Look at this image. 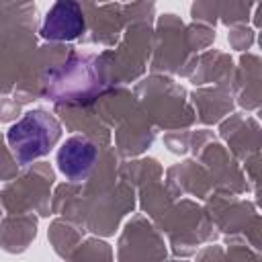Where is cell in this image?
<instances>
[{"mask_svg":"<svg viewBox=\"0 0 262 262\" xmlns=\"http://www.w3.org/2000/svg\"><path fill=\"white\" fill-rule=\"evenodd\" d=\"M94 158H96V149L88 139L72 137L59 149V158L57 160H59V168H61V172L66 176L78 178V176H84L92 168Z\"/></svg>","mask_w":262,"mask_h":262,"instance_id":"obj_3","label":"cell"},{"mask_svg":"<svg viewBox=\"0 0 262 262\" xmlns=\"http://www.w3.org/2000/svg\"><path fill=\"white\" fill-rule=\"evenodd\" d=\"M84 29V18L78 2L74 0H59L45 18L43 25V35L47 39H74L82 33Z\"/></svg>","mask_w":262,"mask_h":262,"instance_id":"obj_2","label":"cell"},{"mask_svg":"<svg viewBox=\"0 0 262 262\" xmlns=\"http://www.w3.org/2000/svg\"><path fill=\"white\" fill-rule=\"evenodd\" d=\"M57 137L59 123L43 111L27 113L8 131V143L18 162L23 164L47 154V149L57 141Z\"/></svg>","mask_w":262,"mask_h":262,"instance_id":"obj_1","label":"cell"}]
</instances>
